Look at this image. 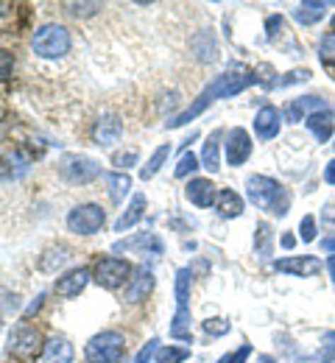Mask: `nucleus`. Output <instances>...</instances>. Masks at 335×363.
<instances>
[{"instance_id": "1", "label": "nucleus", "mask_w": 335, "mask_h": 363, "mask_svg": "<svg viewBox=\"0 0 335 363\" xmlns=\"http://www.w3.org/2000/svg\"><path fill=\"white\" fill-rule=\"evenodd\" d=\"M257 82H260L257 70H251V67H246V65H232L227 73L215 76V82H212V84H207V87L201 90V95L193 101L185 112H179L174 121H168V129H179V126H185V123H191L193 118H198V115H201L212 101L232 98V95H238V92L249 90V87H251V84H257Z\"/></svg>"}, {"instance_id": "2", "label": "nucleus", "mask_w": 335, "mask_h": 363, "mask_svg": "<svg viewBox=\"0 0 335 363\" xmlns=\"http://www.w3.org/2000/svg\"><path fill=\"white\" fill-rule=\"evenodd\" d=\"M246 196L249 201L257 207V210H266L271 216H288L290 210V193L288 187H283L277 179L271 177H263V174H254L246 179Z\"/></svg>"}, {"instance_id": "3", "label": "nucleus", "mask_w": 335, "mask_h": 363, "mask_svg": "<svg viewBox=\"0 0 335 363\" xmlns=\"http://www.w3.org/2000/svg\"><path fill=\"white\" fill-rule=\"evenodd\" d=\"M193 274L191 269H179L176 272V313H174V324H171V338L188 341L193 344V330H191V288H193Z\"/></svg>"}, {"instance_id": "4", "label": "nucleus", "mask_w": 335, "mask_h": 363, "mask_svg": "<svg viewBox=\"0 0 335 363\" xmlns=\"http://www.w3.org/2000/svg\"><path fill=\"white\" fill-rule=\"evenodd\" d=\"M126 341L118 330H103L84 347V363H123Z\"/></svg>"}, {"instance_id": "5", "label": "nucleus", "mask_w": 335, "mask_h": 363, "mask_svg": "<svg viewBox=\"0 0 335 363\" xmlns=\"http://www.w3.org/2000/svg\"><path fill=\"white\" fill-rule=\"evenodd\" d=\"M31 48L42 59H62L64 53H70V31L59 23H48L34 31Z\"/></svg>"}, {"instance_id": "6", "label": "nucleus", "mask_w": 335, "mask_h": 363, "mask_svg": "<svg viewBox=\"0 0 335 363\" xmlns=\"http://www.w3.org/2000/svg\"><path fill=\"white\" fill-rule=\"evenodd\" d=\"M6 344H8V352H11L14 358H34L37 352L42 355V350H45L42 333H40L37 327H31V324H17V327L8 333Z\"/></svg>"}, {"instance_id": "7", "label": "nucleus", "mask_w": 335, "mask_h": 363, "mask_svg": "<svg viewBox=\"0 0 335 363\" xmlns=\"http://www.w3.org/2000/svg\"><path fill=\"white\" fill-rule=\"evenodd\" d=\"M59 174L73 184H90L101 177V165L93 157H84V154H64L59 162Z\"/></svg>"}, {"instance_id": "8", "label": "nucleus", "mask_w": 335, "mask_h": 363, "mask_svg": "<svg viewBox=\"0 0 335 363\" xmlns=\"http://www.w3.org/2000/svg\"><path fill=\"white\" fill-rule=\"evenodd\" d=\"M96 279L101 288H109V291H115V288H123L132 277H135V269L126 263V260H120V257H103V260H98L96 263Z\"/></svg>"}, {"instance_id": "9", "label": "nucleus", "mask_w": 335, "mask_h": 363, "mask_svg": "<svg viewBox=\"0 0 335 363\" xmlns=\"http://www.w3.org/2000/svg\"><path fill=\"white\" fill-rule=\"evenodd\" d=\"M103 221H106V213L98 204H79L67 213V229L76 235H96L103 227Z\"/></svg>"}, {"instance_id": "10", "label": "nucleus", "mask_w": 335, "mask_h": 363, "mask_svg": "<svg viewBox=\"0 0 335 363\" xmlns=\"http://www.w3.org/2000/svg\"><path fill=\"white\" fill-rule=\"evenodd\" d=\"M280 126H283V115H280L277 106L266 104V106L257 109V115H254V135H257V140L268 143V140L280 137Z\"/></svg>"}, {"instance_id": "11", "label": "nucleus", "mask_w": 335, "mask_h": 363, "mask_svg": "<svg viewBox=\"0 0 335 363\" xmlns=\"http://www.w3.org/2000/svg\"><path fill=\"white\" fill-rule=\"evenodd\" d=\"M324 269V263L313 255H302V257H283L274 263V272L290 274V277H316Z\"/></svg>"}, {"instance_id": "12", "label": "nucleus", "mask_w": 335, "mask_h": 363, "mask_svg": "<svg viewBox=\"0 0 335 363\" xmlns=\"http://www.w3.org/2000/svg\"><path fill=\"white\" fill-rule=\"evenodd\" d=\"M224 145H227V162L238 168V165H243V162L251 157V145H254V143H251V137H249L246 129L235 126V129L227 135V143H224Z\"/></svg>"}, {"instance_id": "13", "label": "nucleus", "mask_w": 335, "mask_h": 363, "mask_svg": "<svg viewBox=\"0 0 335 363\" xmlns=\"http://www.w3.org/2000/svg\"><path fill=\"white\" fill-rule=\"evenodd\" d=\"M327 109L324 98H316V95H305V98H293L290 104L285 106V121L288 123H299V121H307L313 112H322Z\"/></svg>"}, {"instance_id": "14", "label": "nucleus", "mask_w": 335, "mask_h": 363, "mask_svg": "<svg viewBox=\"0 0 335 363\" xmlns=\"http://www.w3.org/2000/svg\"><path fill=\"white\" fill-rule=\"evenodd\" d=\"M120 135H123V121L115 118V115L98 118L96 126H93V140H96V145H103V148L115 145L120 140Z\"/></svg>"}, {"instance_id": "15", "label": "nucleus", "mask_w": 335, "mask_h": 363, "mask_svg": "<svg viewBox=\"0 0 335 363\" xmlns=\"http://www.w3.org/2000/svg\"><path fill=\"white\" fill-rule=\"evenodd\" d=\"M87 282H90V269H73V272H67L64 277L56 279L53 291L59 296H64V299H73L87 288Z\"/></svg>"}, {"instance_id": "16", "label": "nucleus", "mask_w": 335, "mask_h": 363, "mask_svg": "<svg viewBox=\"0 0 335 363\" xmlns=\"http://www.w3.org/2000/svg\"><path fill=\"white\" fill-rule=\"evenodd\" d=\"M132 249H140V252H151V255H162V240L151 232H140V235H132V238H123L112 246V252H132Z\"/></svg>"}, {"instance_id": "17", "label": "nucleus", "mask_w": 335, "mask_h": 363, "mask_svg": "<svg viewBox=\"0 0 335 363\" xmlns=\"http://www.w3.org/2000/svg\"><path fill=\"white\" fill-rule=\"evenodd\" d=\"M191 50H193V56H195L198 62H204V65L215 62V59H218V43H215V34H212L210 28L195 31V34H193V40H191Z\"/></svg>"}, {"instance_id": "18", "label": "nucleus", "mask_w": 335, "mask_h": 363, "mask_svg": "<svg viewBox=\"0 0 335 363\" xmlns=\"http://www.w3.org/2000/svg\"><path fill=\"white\" fill-rule=\"evenodd\" d=\"M73 358H76L73 344H70L67 338L53 335V338L45 341V350H42V355H40V363H73Z\"/></svg>"}, {"instance_id": "19", "label": "nucleus", "mask_w": 335, "mask_h": 363, "mask_svg": "<svg viewBox=\"0 0 335 363\" xmlns=\"http://www.w3.org/2000/svg\"><path fill=\"white\" fill-rule=\"evenodd\" d=\"M330 6H333L330 0H305V3H299L293 9V20L299 26H316L319 20H324V14H327Z\"/></svg>"}, {"instance_id": "20", "label": "nucleus", "mask_w": 335, "mask_h": 363, "mask_svg": "<svg viewBox=\"0 0 335 363\" xmlns=\"http://www.w3.org/2000/svg\"><path fill=\"white\" fill-rule=\"evenodd\" d=\"M185 196L191 199V204L195 207H212L215 204V184L212 179H191L185 187Z\"/></svg>"}, {"instance_id": "21", "label": "nucleus", "mask_w": 335, "mask_h": 363, "mask_svg": "<svg viewBox=\"0 0 335 363\" xmlns=\"http://www.w3.org/2000/svg\"><path fill=\"white\" fill-rule=\"evenodd\" d=\"M151 291H154V274L148 272V269H140V272H135V277L129 279L123 296H126V302H143Z\"/></svg>"}, {"instance_id": "22", "label": "nucleus", "mask_w": 335, "mask_h": 363, "mask_svg": "<svg viewBox=\"0 0 335 363\" xmlns=\"http://www.w3.org/2000/svg\"><path fill=\"white\" fill-rule=\"evenodd\" d=\"M305 126L313 132V137L319 140V143H327L330 137H333V129H335V115L330 109H322V112H313L307 121H305Z\"/></svg>"}, {"instance_id": "23", "label": "nucleus", "mask_w": 335, "mask_h": 363, "mask_svg": "<svg viewBox=\"0 0 335 363\" xmlns=\"http://www.w3.org/2000/svg\"><path fill=\"white\" fill-rule=\"evenodd\" d=\"M215 210H218V216H224V218H238V216H243V199H240L235 190L224 187V190H218V196H215Z\"/></svg>"}, {"instance_id": "24", "label": "nucleus", "mask_w": 335, "mask_h": 363, "mask_svg": "<svg viewBox=\"0 0 335 363\" xmlns=\"http://www.w3.org/2000/svg\"><path fill=\"white\" fill-rule=\"evenodd\" d=\"M145 196L143 193H137V196H132V201H129V207H126V213L115 221V232H126V229H132L140 218L145 216Z\"/></svg>"}, {"instance_id": "25", "label": "nucleus", "mask_w": 335, "mask_h": 363, "mask_svg": "<svg viewBox=\"0 0 335 363\" xmlns=\"http://www.w3.org/2000/svg\"><path fill=\"white\" fill-rule=\"evenodd\" d=\"M201 168H207L210 174H218L221 168V132H212L204 143V151H201Z\"/></svg>"}, {"instance_id": "26", "label": "nucleus", "mask_w": 335, "mask_h": 363, "mask_svg": "<svg viewBox=\"0 0 335 363\" xmlns=\"http://www.w3.org/2000/svg\"><path fill=\"white\" fill-rule=\"evenodd\" d=\"M70 249L67 246H53V249H48L45 255H42V260H40V272L45 274H53L59 272V269H64L67 263H70Z\"/></svg>"}, {"instance_id": "27", "label": "nucleus", "mask_w": 335, "mask_h": 363, "mask_svg": "<svg viewBox=\"0 0 335 363\" xmlns=\"http://www.w3.org/2000/svg\"><path fill=\"white\" fill-rule=\"evenodd\" d=\"M106 184H109V199H112L115 204H123V199H126L129 190H132L129 174H123V171H118V174H106Z\"/></svg>"}, {"instance_id": "28", "label": "nucleus", "mask_w": 335, "mask_h": 363, "mask_svg": "<svg viewBox=\"0 0 335 363\" xmlns=\"http://www.w3.org/2000/svg\"><path fill=\"white\" fill-rule=\"evenodd\" d=\"M168 157H171V145L165 143V145H159V148L148 157V162L140 168V179L145 182V179H151V177H157V174H159V168L168 162Z\"/></svg>"}, {"instance_id": "29", "label": "nucleus", "mask_w": 335, "mask_h": 363, "mask_svg": "<svg viewBox=\"0 0 335 363\" xmlns=\"http://www.w3.org/2000/svg\"><path fill=\"white\" fill-rule=\"evenodd\" d=\"M271 243H274V232L266 221H260L257 229H254V249H257V257H268L271 255Z\"/></svg>"}, {"instance_id": "30", "label": "nucleus", "mask_w": 335, "mask_h": 363, "mask_svg": "<svg viewBox=\"0 0 335 363\" xmlns=\"http://www.w3.org/2000/svg\"><path fill=\"white\" fill-rule=\"evenodd\" d=\"M188 358H191V350L188 347L168 344V347H159L157 350V363H185Z\"/></svg>"}, {"instance_id": "31", "label": "nucleus", "mask_w": 335, "mask_h": 363, "mask_svg": "<svg viewBox=\"0 0 335 363\" xmlns=\"http://www.w3.org/2000/svg\"><path fill=\"white\" fill-rule=\"evenodd\" d=\"M195 168H201V162H198V157H195V154H193V151H185V154H182V160H179V165H176V171H174V174H176V177H179V179H185V177H188V174H193V171H195Z\"/></svg>"}, {"instance_id": "32", "label": "nucleus", "mask_w": 335, "mask_h": 363, "mask_svg": "<svg viewBox=\"0 0 335 363\" xmlns=\"http://www.w3.org/2000/svg\"><path fill=\"white\" fill-rule=\"evenodd\" d=\"M319 56L324 65H335V31L322 37V45H319Z\"/></svg>"}, {"instance_id": "33", "label": "nucleus", "mask_w": 335, "mask_h": 363, "mask_svg": "<svg viewBox=\"0 0 335 363\" xmlns=\"http://www.w3.org/2000/svg\"><path fill=\"white\" fill-rule=\"evenodd\" d=\"M201 327H204V333L212 335V338L229 333V321H227V318H207V321H201Z\"/></svg>"}, {"instance_id": "34", "label": "nucleus", "mask_w": 335, "mask_h": 363, "mask_svg": "<svg viewBox=\"0 0 335 363\" xmlns=\"http://www.w3.org/2000/svg\"><path fill=\"white\" fill-rule=\"evenodd\" d=\"M299 238L302 243H313L316 240V218L313 216H305L302 224H299Z\"/></svg>"}, {"instance_id": "35", "label": "nucleus", "mask_w": 335, "mask_h": 363, "mask_svg": "<svg viewBox=\"0 0 335 363\" xmlns=\"http://www.w3.org/2000/svg\"><path fill=\"white\" fill-rule=\"evenodd\" d=\"M101 9V3H67V11L73 17H90Z\"/></svg>"}, {"instance_id": "36", "label": "nucleus", "mask_w": 335, "mask_h": 363, "mask_svg": "<svg viewBox=\"0 0 335 363\" xmlns=\"http://www.w3.org/2000/svg\"><path fill=\"white\" fill-rule=\"evenodd\" d=\"M137 151H126V154H115L112 157V165L115 168H120V171H126V168H132V165H137Z\"/></svg>"}, {"instance_id": "37", "label": "nucleus", "mask_w": 335, "mask_h": 363, "mask_svg": "<svg viewBox=\"0 0 335 363\" xmlns=\"http://www.w3.org/2000/svg\"><path fill=\"white\" fill-rule=\"evenodd\" d=\"M157 350H159V341H157V338H151V341L145 344L143 350L135 355V361H132V363H148L151 358H154V355H157Z\"/></svg>"}, {"instance_id": "38", "label": "nucleus", "mask_w": 335, "mask_h": 363, "mask_svg": "<svg viewBox=\"0 0 335 363\" xmlns=\"http://www.w3.org/2000/svg\"><path fill=\"white\" fill-rule=\"evenodd\" d=\"M310 79V70H290L285 79H277V87H288V84H299V82H307Z\"/></svg>"}, {"instance_id": "39", "label": "nucleus", "mask_w": 335, "mask_h": 363, "mask_svg": "<svg viewBox=\"0 0 335 363\" xmlns=\"http://www.w3.org/2000/svg\"><path fill=\"white\" fill-rule=\"evenodd\" d=\"M249 355H251V347H249V344H243L238 352H227L218 363H246Z\"/></svg>"}, {"instance_id": "40", "label": "nucleus", "mask_w": 335, "mask_h": 363, "mask_svg": "<svg viewBox=\"0 0 335 363\" xmlns=\"http://www.w3.org/2000/svg\"><path fill=\"white\" fill-rule=\"evenodd\" d=\"M322 344H324V347H322V358H324L327 363H333L335 361V330L324 335V341H322Z\"/></svg>"}, {"instance_id": "41", "label": "nucleus", "mask_w": 335, "mask_h": 363, "mask_svg": "<svg viewBox=\"0 0 335 363\" xmlns=\"http://www.w3.org/2000/svg\"><path fill=\"white\" fill-rule=\"evenodd\" d=\"M42 299H45V296L40 294V296H37V299H34V302H31V305L25 308V313H23V316H25V318H31V316H34V313H37V311L42 308Z\"/></svg>"}, {"instance_id": "42", "label": "nucleus", "mask_w": 335, "mask_h": 363, "mask_svg": "<svg viewBox=\"0 0 335 363\" xmlns=\"http://www.w3.org/2000/svg\"><path fill=\"white\" fill-rule=\"evenodd\" d=\"M322 218H324V224H330V227H335V201H333V204H327V207H324Z\"/></svg>"}, {"instance_id": "43", "label": "nucleus", "mask_w": 335, "mask_h": 363, "mask_svg": "<svg viewBox=\"0 0 335 363\" xmlns=\"http://www.w3.org/2000/svg\"><path fill=\"white\" fill-rule=\"evenodd\" d=\"M324 182H327V184H335V160L327 162V168H324Z\"/></svg>"}, {"instance_id": "44", "label": "nucleus", "mask_w": 335, "mask_h": 363, "mask_svg": "<svg viewBox=\"0 0 335 363\" xmlns=\"http://www.w3.org/2000/svg\"><path fill=\"white\" fill-rule=\"evenodd\" d=\"M322 249L330 252V255H335V238H324V240H322Z\"/></svg>"}, {"instance_id": "45", "label": "nucleus", "mask_w": 335, "mask_h": 363, "mask_svg": "<svg viewBox=\"0 0 335 363\" xmlns=\"http://www.w3.org/2000/svg\"><path fill=\"white\" fill-rule=\"evenodd\" d=\"M324 266H327V272H330V277H333V282H335V255L327 257V263H324Z\"/></svg>"}, {"instance_id": "46", "label": "nucleus", "mask_w": 335, "mask_h": 363, "mask_svg": "<svg viewBox=\"0 0 335 363\" xmlns=\"http://www.w3.org/2000/svg\"><path fill=\"white\" fill-rule=\"evenodd\" d=\"M283 246H285V249H293V246H296V238H293V235H283Z\"/></svg>"}, {"instance_id": "47", "label": "nucleus", "mask_w": 335, "mask_h": 363, "mask_svg": "<svg viewBox=\"0 0 335 363\" xmlns=\"http://www.w3.org/2000/svg\"><path fill=\"white\" fill-rule=\"evenodd\" d=\"M257 363H277V361H274V358H268V355H260V358H257Z\"/></svg>"}, {"instance_id": "48", "label": "nucleus", "mask_w": 335, "mask_h": 363, "mask_svg": "<svg viewBox=\"0 0 335 363\" xmlns=\"http://www.w3.org/2000/svg\"><path fill=\"white\" fill-rule=\"evenodd\" d=\"M333 31H335V14H333Z\"/></svg>"}, {"instance_id": "49", "label": "nucleus", "mask_w": 335, "mask_h": 363, "mask_svg": "<svg viewBox=\"0 0 335 363\" xmlns=\"http://www.w3.org/2000/svg\"><path fill=\"white\" fill-rule=\"evenodd\" d=\"M299 363H313V361H299Z\"/></svg>"}]
</instances>
